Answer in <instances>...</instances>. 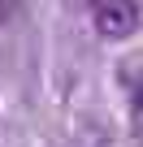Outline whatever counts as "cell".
I'll use <instances>...</instances> for the list:
<instances>
[{
	"label": "cell",
	"instance_id": "1",
	"mask_svg": "<svg viewBox=\"0 0 143 147\" xmlns=\"http://www.w3.org/2000/svg\"><path fill=\"white\" fill-rule=\"evenodd\" d=\"M91 5V22L104 39H126L139 26V5L134 0H87Z\"/></svg>",
	"mask_w": 143,
	"mask_h": 147
},
{
	"label": "cell",
	"instance_id": "2",
	"mask_svg": "<svg viewBox=\"0 0 143 147\" xmlns=\"http://www.w3.org/2000/svg\"><path fill=\"white\" fill-rule=\"evenodd\" d=\"M130 121H134V134L143 138V78L134 82V95H130Z\"/></svg>",
	"mask_w": 143,
	"mask_h": 147
}]
</instances>
